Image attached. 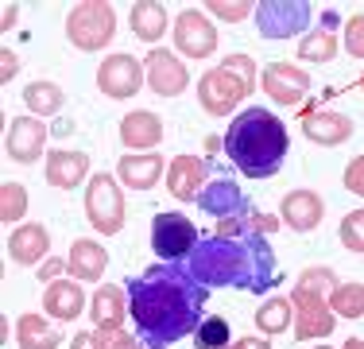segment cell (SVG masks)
Masks as SVG:
<instances>
[{"label":"cell","instance_id":"cell-1","mask_svg":"<svg viewBox=\"0 0 364 349\" xmlns=\"http://www.w3.org/2000/svg\"><path fill=\"white\" fill-rule=\"evenodd\" d=\"M124 287L128 318L136 322V334L147 349H167L202 326L210 287L198 283L186 264H155L144 276H132Z\"/></svg>","mask_w":364,"mask_h":349},{"label":"cell","instance_id":"cell-2","mask_svg":"<svg viewBox=\"0 0 364 349\" xmlns=\"http://www.w3.org/2000/svg\"><path fill=\"white\" fill-rule=\"evenodd\" d=\"M186 272L202 287H240V291H267L279 283V264L267 237L240 233V237H205L186 256Z\"/></svg>","mask_w":364,"mask_h":349},{"label":"cell","instance_id":"cell-3","mask_svg":"<svg viewBox=\"0 0 364 349\" xmlns=\"http://www.w3.org/2000/svg\"><path fill=\"white\" fill-rule=\"evenodd\" d=\"M221 147L237 163L240 174H248V179H272L283 167V160H287V128L267 109H245L225 128Z\"/></svg>","mask_w":364,"mask_h":349},{"label":"cell","instance_id":"cell-4","mask_svg":"<svg viewBox=\"0 0 364 349\" xmlns=\"http://www.w3.org/2000/svg\"><path fill=\"white\" fill-rule=\"evenodd\" d=\"M256 90V63L248 55H229L218 70L198 82V101L210 117H229L240 101H248Z\"/></svg>","mask_w":364,"mask_h":349},{"label":"cell","instance_id":"cell-5","mask_svg":"<svg viewBox=\"0 0 364 349\" xmlns=\"http://www.w3.org/2000/svg\"><path fill=\"white\" fill-rule=\"evenodd\" d=\"M112 35H117V12L105 0H82L66 16V39L77 51H105Z\"/></svg>","mask_w":364,"mask_h":349},{"label":"cell","instance_id":"cell-6","mask_svg":"<svg viewBox=\"0 0 364 349\" xmlns=\"http://www.w3.org/2000/svg\"><path fill=\"white\" fill-rule=\"evenodd\" d=\"M124 194H120V187L112 182V174H93L90 187H85V217H90V225L97 233H105V237H112V233H120V225H124Z\"/></svg>","mask_w":364,"mask_h":349},{"label":"cell","instance_id":"cell-7","mask_svg":"<svg viewBox=\"0 0 364 349\" xmlns=\"http://www.w3.org/2000/svg\"><path fill=\"white\" fill-rule=\"evenodd\" d=\"M314 4L306 0H259L256 4V28L264 39H294L310 28Z\"/></svg>","mask_w":364,"mask_h":349},{"label":"cell","instance_id":"cell-8","mask_svg":"<svg viewBox=\"0 0 364 349\" xmlns=\"http://www.w3.org/2000/svg\"><path fill=\"white\" fill-rule=\"evenodd\" d=\"M202 241L194 229V222L182 214H155L151 222V249L163 256V264H178L182 256L194 252V244Z\"/></svg>","mask_w":364,"mask_h":349},{"label":"cell","instance_id":"cell-9","mask_svg":"<svg viewBox=\"0 0 364 349\" xmlns=\"http://www.w3.org/2000/svg\"><path fill=\"white\" fill-rule=\"evenodd\" d=\"M291 307H294V338L299 342H314V338H329L333 334V307H329L326 295H314V291H302L294 287L291 295Z\"/></svg>","mask_w":364,"mask_h":349},{"label":"cell","instance_id":"cell-10","mask_svg":"<svg viewBox=\"0 0 364 349\" xmlns=\"http://www.w3.org/2000/svg\"><path fill=\"white\" fill-rule=\"evenodd\" d=\"M144 78H147V70H144V63H136L132 55H109L105 63L97 66V90L112 101H128V98L140 93Z\"/></svg>","mask_w":364,"mask_h":349},{"label":"cell","instance_id":"cell-11","mask_svg":"<svg viewBox=\"0 0 364 349\" xmlns=\"http://www.w3.org/2000/svg\"><path fill=\"white\" fill-rule=\"evenodd\" d=\"M175 47L186 58H210L213 51H218V28L205 20V12L186 8L175 20Z\"/></svg>","mask_w":364,"mask_h":349},{"label":"cell","instance_id":"cell-12","mask_svg":"<svg viewBox=\"0 0 364 349\" xmlns=\"http://www.w3.org/2000/svg\"><path fill=\"white\" fill-rule=\"evenodd\" d=\"M144 70H147V85H151L159 98H178L190 85V70L182 66V58H175V51H167V47H155L151 55H147Z\"/></svg>","mask_w":364,"mask_h":349},{"label":"cell","instance_id":"cell-13","mask_svg":"<svg viewBox=\"0 0 364 349\" xmlns=\"http://www.w3.org/2000/svg\"><path fill=\"white\" fill-rule=\"evenodd\" d=\"M4 147L16 163H39L43 160V147H47V125L39 117H16L8 125Z\"/></svg>","mask_w":364,"mask_h":349},{"label":"cell","instance_id":"cell-14","mask_svg":"<svg viewBox=\"0 0 364 349\" xmlns=\"http://www.w3.org/2000/svg\"><path fill=\"white\" fill-rule=\"evenodd\" d=\"M198 206H202L210 217H218V222H232V217H248V214H252L248 194L232 179L210 182V187H205V194H198Z\"/></svg>","mask_w":364,"mask_h":349},{"label":"cell","instance_id":"cell-15","mask_svg":"<svg viewBox=\"0 0 364 349\" xmlns=\"http://www.w3.org/2000/svg\"><path fill=\"white\" fill-rule=\"evenodd\" d=\"M310 90V74L294 63H267L264 70V93L279 105H299Z\"/></svg>","mask_w":364,"mask_h":349},{"label":"cell","instance_id":"cell-16","mask_svg":"<svg viewBox=\"0 0 364 349\" xmlns=\"http://www.w3.org/2000/svg\"><path fill=\"white\" fill-rule=\"evenodd\" d=\"M299 125H302V136L314 140V144H326V147H337L353 136V120L333 109H306Z\"/></svg>","mask_w":364,"mask_h":349},{"label":"cell","instance_id":"cell-17","mask_svg":"<svg viewBox=\"0 0 364 349\" xmlns=\"http://www.w3.org/2000/svg\"><path fill=\"white\" fill-rule=\"evenodd\" d=\"M205 171H210V163L198 160V155H175L167 163V190L178 202H194L205 187Z\"/></svg>","mask_w":364,"mask_h":349},{"label":"cell","instance_id":"cell-18","mask_svg":"<svg viewBox=\"0 0 364 349\" xmlns=\"http://www.w3.org/2000/svg\"><path fill=\"white\" fill-rule=\"evenodd\" d=\"M43 174H47V187L74 190V187H82V179L90 174V155H85V152H70V147H58V152L47 155Z\"/></svg>","mask_w":364,"mask_h":349},{"label":"cell","instance_id":"cell-19","mask_svg":"<svg viewBox=\"0 0 364 349\" xmlns=\"http://www.w3.org/2000/svg\"><path fill=\"white\" fill-rule=\"evenodd\" d=\"M279 214H283V222H287L294 233H310V229L322 225L326 206H322V198H318L314 190H291V194H283Z\"/></svg>","mask_w":364,"mask_h":349},{"label":"cell","instance_id":"cell-20","mask_svg":"<svg viewBox=\"0 0 364 349\" xmlns=\"http://www.w3.org/2000/svg\"><path fill=\"white\" fill-rule=\"evenodd\" d=\"M66 268H70V276L77 279V283H97L101 276H105L109 268V252L101 249L97 241L82 237L70 244V260H66Z\"/></svg>","mask_w":364,"mask_h":349},{"label":"cell","instance_id":"cell-21","mask_svg":"<svg viewBox=\"0 0 364 349\" xmlns=\"http://www.w3.org/2000/svg\"><path fill=\"white\" fill-rule=\"evenodd\" d=\"M47 249H50V229L39 222L20 225V229L8 237V256H12V264H39V260L47 256Z\"/></svg>","mask_w":364,"mask_h":349},{"label":"cell","instance_id":"cell-22","mask_svg":"<svg viewBox=\"0 0 364 349\" xmlns=\"http://www.w3.org/2000/svg\"><path fill=\"white\" fill-rule=\"evenodd\" d=\"M163 171H167V163H163L155 152H140V155H124V160H117L120 182L132 187V190H151L155 182L163 179Z\"/></svg>","mask_w":364,"mask_h":349},{"label":"cell","instance_id":"cell-23","mask_svg":"<svg viewBox=\"0 0 364 349\" xmlns=\"http://www.w3.org/2000/svg\"><path fill=\"white\" fill-rule=\"evenodd\" d=\"M43 307H47L50 318H58V322H74L77 314H82L85 307V291H82V283L77 279H55V283L43 291Z\"/></svg>","mask_w":364,"mask_h":349},{"label":"cell","instance_id":"cell-24","mask_svg":"<svg viewBox=\"0 0 364 349\" xmlns=\"http://www.w3.org/2000/svg\"><path fill=\"white\" fill-rule=\"evenodd\" d=\"M163 140V120L147 109H136L120 120V144L136 147V152H151L155 144Z\"/></svg>","mask_w":364,"mask_h":349},{"label":"cell","instance_id":"cell-25","mask_svg":"<svg viewBox=\"0 0 364 349\" xmlns=\"http://www.w3.org/2000/svg\"><path fill=\"white\" fill-rule=\"evenodd\" d=\"M124 311H128L124 287H112V283L97 287V295H93V303H90V314H93V322H97V330H120Z\"/></svg>","mask_w":364,"mask_h":349},{"label":"cell","instance_id":"cell-26","mask_svg":"<svg viewBox=\"0 0 364 349\" xmlns=\"http://www.w3.org/2000/svg\"><path fill=\"white\" fill-rule=\"evenodd\" d=\"M128 24H132L136 39L155 43L167 31V8H163L159 0H140V4H132V12H128Z\"/></svg>","mask_w":364,"mask_h":349},{"label":"cell","instance_id":"cell-27","mask_svg":"<svg viewBox=\"0 0 364 349\" xmlns=\"http://www.w3.org/2000/svg\"><path fill=\"white\" fill-rule=\"evenodd\" d=\"M16 342H20V349H58V345H63V338H58V330L50 326L43 314H20Z\"/></svg>","mask_w":364,"mask_h":349},{"label":"cell","instance_id":"cell-28","mask_svg":"<svg viewBox=\"0 0 364 349\" xmlns=\"http://www.w3.org/2000/svg\"><path fill=\"white\" fill-rule=\"evenodd\" d=\"M23 101H28V109L36 113V117H55V113L63 109L66 93H63V85H55V82H31L28 90H23Z\"/></svg>","mask_w":364,"mask_h":349},{"label":"cell","instance_id":"cell-29","mask_svg":"<svg viewBox=\"0 0 364 349\" xmlns=\"http://www.w3.org/2000/svg\"><path fill=\"white\" fill-rule=\"evenodd\" d=\"M256 326L264 330L267 338H272V334H287V330L294 326V307H291V299H267L264 307L256 311Z\"/></svg>","mask_w":364,"mask_h":349},{"label":"cell","instance_id":"cell-30","mask_svg":"<svg viewBox=\"0 0 364 349\" xmlns=\"http://www.w3.org/2000/svg\"><path fill=\"white\" fill-rule=\"evenodd\" d=\"M333 55H337V35L329 28H318V31H310V35L299 39V58L302 63H329Z\"/></svg>","mask_w":364,"mask_h":349},{"label":"cell","instance_id":"cell-31","mask_svg":"<svg viewBox=\"0 0 364 349\" xmlns=\"http://www.w3.org/2000/svg\"><path fill=\"white\" fill-rule=\"evenodd\" d=\"M329 307L341 318H360L364 314V283H337L329 295Z\"/></svg>","mask_w":364,"mask_h":349},{"label":"cell","instance_id":"cell-32","mask_svg":"<svg viewBox=\"0 0 364 349\" xmlns=\"http://www.w3.org/2000/svg\"><path fill=\"white\" fill-rule=\"evenodd\" d=\"M23 214H28V190H23L20 182H4V187H0V217H4L8 225H16Z\"/></svg>","mask_w":364,"mask_h":349},{"label":"cell","instance_id":"cell-33","mask_svg":"<svg viewBox=\"0 0 364 349\" xmlns=\"http://www.w3.org/2000/svg\"><path fill=\"white\" fill-rule=\"evenodd\" d=\"M198 349H229V322L225 318H205L202 326L194 330Z\"/></svg>","mask_w":364,"mask_h":349},{"label":"cell","instance_id":"cell-34","mask_svg":"<svg viewBox=\"0 0 364 349\" xmlns=\"http://www.w3.org/2000/svg\"><path fill=\"white\" fill-rule=\"evenodd\" d=\"M205 8L218 20H229V24H240L248 16H256V4H248V0H205Z\"/></svg>","mask_w":364,"mask_h":349},{"label":"cell","instance_id":"cell-35","mask_svg":"<svg viewBox=\"0 0 364 349\" xmlns=\"http://www.w3.org/2000/svg\"><path fill=\"white\" fill-rule=\"evenodd\" d=\"M341 244L349 252H364V209H353L341 222Z\"/></svg>","mask_w":364,"mask_h":349},{"label":"cell","instance_id":"cell-36","mask_svg":"<svg viewBox=\"0 0 364 349\" xmlns=\"http://www.w3.org/2000/svg\"><path fill=\"white\" fill-rule=\"evenodd\" d=\"M299 287L302 291H314V295H326L329 287H337V279L329 268H306V272L299 276Z\"/></svg>","mask_w":364,"mask_h":349},{"label":"cell","instance_id":"cell-37","mask_svg":"<svg viewBox=\"0 0 364 349\" xmlns=\"http://www.w3.org/2000/svg\"><path fill=\"white\" fill-rule=\"evenodd\" d=\"M345 51L353 58H364V16H349L345 20Z\"/></svg>","mask_w":364,"mask_h":349},{"label":"cell","instance_id":"cell-38","mask_svg":"<svg viewBox=\"0 0 364 349\" xmlns=\"http://www.w3.org/2000/svg\"><path fill=\"white\" fill-rule=\"evenodd\" d=\"M97 345H101V349H147L144 342L128 338L124 330H97Z\"/></svg>","mask_w":364,"mask_h":349},{"label":"cell","instance_id":"cell-39","mask_svg":"<svg viewBox=\"0 0 364 349\" xmlns=\"http://www.w3.org/2000/svg\"><path fill=\"white\" fill-rule=\"evenodd\" d=\"M341 182H345V190H349V194H364V155H357V160L345 167Z\"/></svg>","mask_w":364,"mask_h":349},{"label":"cell","instance_id":"cell-40","mask_svg":"<svg viewBox=\"0 0 364 349\" xmlns=\"http://www.w3.org/2000/svg\"><path fill=\"white\" fill-rule=\"evenodd\" d=\"M0 63H4V70H0V78H4V82H12V78H16V55H12V51H0Z\"/></svg>","mask_w":364,"mask_h":349},{"label":"cell","instance_id":"cell-41","mask_svg":"<svg viewBox=\"0 0 364 349\" xmlns=\"http://www.w3.org/2000/svg\"><path fill=\"white\" fill-rule=\"evenodd\" d=\"M232 349H272V345H267V338H237Z\"/></svg>","mask_w":364,"mask_h":349},{"label":"cell","instance_id":"cell-42","mask_svg":"<svg viewBox=\"0 0 364 349\" xmlns=\"http://www.w3.org/2000/svg\"><path fill=\"white\" fill-rule=\"evenodd\" d=\"M74 349H101L97 345V330H93V334H77L74 338Z\"/></svg>","mask_w":364,"mask_h":349},{"label":"cell","instance_id":"cell-43","mask_svg":"<svg viewBox=\"0 0 364 349\" xmlns=\"http://www.w3.org/2000/svg\"><path fill=\"white\" fill-rule=\"evenodd\" d=\"M58 272H63V260H47V264H39V276L47 279V283H50V276H58Z\"/></svg>","mask_w":364,"mask_h":349},{"label":"cell","instance_id":"cell-44","mask_svg":"<svg viewBox=\"0 0 364 349\" xmlns=\"http://www.w3.org/2000/svg\"><path fill=\"white\" fill-rule=\"evenodd\" d=\"M12 20H16V4H4V28H12Z\"/></svg>","mask_w":364,"mask_h":349},{"label":"cell","instance_id":"cell-45","mask_svg":"<svg viewBox=\"0 0 364 349\" xmlns=\"http://www.w3.org/2000/svg\"><path fill=\"white\" fill-rule=\"evenodd\" d=\"M341 349H364V342H360V338H349V342H345Z\"/></svg>","mask_w":364,"mask_h":349},{"label":"cell","instance_id":"cell-46","mask_svg":"<svg viewBox=\"0 0 364 349\" xmlns=\"http://www.w3.org/2000/svg\"><path fill=\"white\" fill-rule=\"evenodd\" d=\"M360 90H364V74H360Z\"/></svg>","mask_w":364,"mask_h":349},{"label":"cell","instance_id":"cell-47","mask_svg":"<svg viewBox=\"0 0 364 349\" xmlns=\"http://www.w3.org/2000/svg\"><path fill=\"white\" fill-rule=\"evenodd\" d=\"M322 349H329V345H322Z\"/></svg>","mask_w":364,"mask_h":349}]
</instances>
